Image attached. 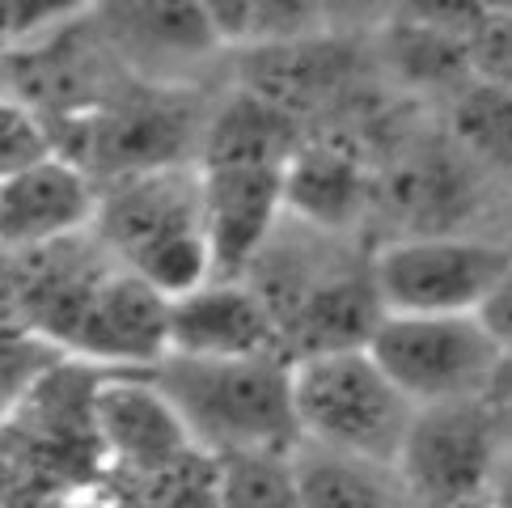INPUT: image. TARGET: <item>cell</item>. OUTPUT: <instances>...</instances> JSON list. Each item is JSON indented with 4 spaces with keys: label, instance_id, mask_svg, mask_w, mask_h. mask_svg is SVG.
Returning a JSON list of instances; mask_svg holds the SVG:
<instances>
[{
    "label": "cell",
    "instance_id": "9c48e42d",
    "mask_svg": "<svg viewBox=\"0 0 512 508\" xmlns=\"http://www.w3.org/2000/svg\"><path fill=\"white\" fill-rule=\"evenodd\" d=\"M64 360L106 373H149L170 352V297L115 267L64 339Z\"/></svg>",
    "mask_w": 512,
    "mask_h": 508
},
{
    "label": "cell",
    "instance_id": "484cf974",
    "mask_svg": "<svg viewBox=\"0 0 512 508\" xmlns=\"http://www.w3.org/2000/svg\"><path fill=\"white\" fill-rule=\"evenodd\" d=\"M483 403H487V407H508V403H512V348H504L500 360H496V369H491Z\"/></svg>",
    "mask_w": 512,
    "mask_h": 508
},
{
    "label": "cell",
    "instance_id": "7a4b0ae2",
    "mask_svg": "<svg viewBox=\"0 0 512 508\" xmlns=\"http://www.w3.org/2000/svg\"><path fill=\"white\" fill-rule=\"evenodd\" d=\"M149 381L178 415L195 453L208 462L250 449H297L292 365L263 360H187L166 356Z\"/></svg>",
    "mask_w": 512,
    "mask_h": 508
},
{
    "label": "cell",
    "instance_id": "ba28073f",
    "mask_svg": "<svg viewBox=\"0 0 512 508\" xmlns=\"http://www.w3.org/2000/svg\"><path fill=\"white\" fill-rule=\"evenodd\" d=\"M500 449V424L483 398L415 407L411 432L398 453V475L415 508L483 496Z\"/></svg>",
    "mask_w": 512,
    "mask_h": 508
},
{
    "label": "cell",
    "instance_id": "d6986e66",
    "mask_svg": "<svg viewBox=\"0 0 512 508\" xmlns=\"http://www.w3.org/2000/svg\"><path fill=\"white\" fill-rule=\"evenodd\" d=\"M453 140L474 166L512 174V89L470 81L453 102Z\"/></svg>",
    "mask_w": 512,
    "mask_h": 508
},
{
    "label": "cell",
    "instance_id": "2e32d148",
    "mask_svg": "<svg viewBox=\"0 0 512 508\" xmlns=\"http://www.w3.org/2000/svg\"><path fill=\"white\" fill-rule=\"evenodd\" d=\"M305 508H415L398 466L347 458L297 441L292 449Z\"/></svg>",
    "mask_w": 512,
    "mask_h": 508
},
{
    "label": "cell",
    "instance_id": "8fae6325",
    "mask_svg": "<svg viewBox=\"0 0 512 508\" xmlns=\"http://www.w3.org/2000/svg\"><path fill=\"white\" fill-rule=\"evenodd\" d=\"M187 360H263L280 356L284 339L267 305L242 280H208L170 301V352ZM292 365V360H288Z\"/></svg>",
    "mask_w": 512,
    "mask_h": 508
},
{
    "label": "cell",
    "instance_id": "9a60e30c",
    "mask_svg": "<svg viewBox=\"0 0 512 508\" xmlns=\"http://www.w3.org/2000/svg\"><path fill=\"white\" fill-rule=\"evenodd\" d=\"M297 153V136H292V115L280 111L276 102L259 98L254 89L233 94L212 119H204V136H199L195 166H288Z\"/></svg>",
    "mask_w": 512,
    "mask_h": 508
},
{
    "label": "cell",
    "instance_id": "ffe728a7",
    "mask_svg": "<svg viewBox=\"0 0 512 508\" xmlns=\"http://www.w3.org/2000/svg\"><path fill=\"white\" fill-rule=\"evenodd\" d=\"M60 352L47 348L43 339H34L22 326H0V424L22 407V398L39 386V381L60 365Z\"/></svg>",
    "mask_w": 512,
    "mask_h": 508
},
{
    "label": "cell",
    "instance_id": "4fadbf2b",
    "mask_svg": "<svg viewBox=\"0 0 512 508\" xmlns=\"http://www.w3.org/2000/svg\"><path fill=\"white\" fill-rule=\"evenodd\" d=\"M89 420L102 449L127 466H174L195 458L178 415L149 381V373H94ZM204 458V453H199Z\"/></svg>",
    "mask_w": 512,
    "mask_h": 508
},
{
    "label": "cell",
    "instance_id": "8992f818",
    "mask_svg": "<svg viewBox=\"0 0 512 508\" xmlns=\"http://www.w3.org/2000/svg\"><path fill=\"white\" fill-rule=\"evenodd\" d=\"M512 263V246L487 238H394L369 259L381 314L402 318H453L474 314L487 288Z\"/></svg>",
    "mask_w": 512,
    "mask_h": 508
},
{
    "label": "cell",
    "instance_id": "6da1fadb",
    "mask_svg": "<svg viewBox=\"0 0 512 508\" xmlns=\"http://www.w3.org/2000/svg\"><path fill=\"white\" fill-rule=\"evenodd\" d=\"M94 373L60 360L0 424V508H212V462L127 466L89 420Z\"/></svg>",
    "mask_w": 512,
    "mask_h": 508
},
{
    "label": "cell",
    "instance_id": "7402d4cb",
    "mask_svg": "<svg viewBox=\"0 0 512 508\" xmlns=\"http://www.w3.org/2000/svg\"><path fill=\"white\" fill-rule=\"evenodd\" d=\"M466 60H470V81L512 89V5L500 9L474 5Z\"/></svg>",
    "mask_w": 512,
    "mask_h": 508
},
{
    "label": "cell",
    "instance_id": "e0dca14e",
    "mask_svg": "<svg viewBox=\"0 0 512 508\" xmlns=\"http://www.w3.org/2000/svg\"><path fill=\"white\" fill-rule=\"evenodd\" d=\"M111 43L132 60H187L216 47V34L204 5H115L102 9Z\"/></svg>",
    "mask_w": 512,
    "mask_h": 508
},
{
    "label": "cell",
    "instance_id": "52a82bcc",
    "mask_svg": "<svg viewBox=\"0 0 512 508\" xmlns=\"http://www.w3.org/2000/svg\"><path fill=\"white\" fill-rule=\"evenodd\" d=\"M364 352L377 360V369L415 407L483 398L491 369L500 360V348L491 343V335L474 314H453V318L381 314Z\"/></svg>",
    "mask_w": 512,
    "mask_h": 508
},
{
    "label": "cell",
    "instance_id": "cb8c5ba5",
    "mask_svg": "<svg viewBox=\"0 0 512 508\" xmlns=\"http://www.w3.org/2000/svg\"><path fill=\"white\" fill-rule=\"evenodd\" d=\"M479 326L491 335V343L504 352L512 348V263L500 271V280L487 288V297L479 301V310H474Z\"/></svg>",
    "mask_w": 512,
    "mask_h": 508
},
{
    "label": "cell",
    "instance_id": "277c9868",
    "mask_svg": "<svg viewBox=\"0 0 512 508\" xmlns=\"http://www.w3.org/2000/svg\"><path fill=\"white\" fill-rule=\"evenodd\" d=\"M292 415L305 445L398 466L415 403L369 352L352 348L292 360Z\"/></svg>",
    "mask_w": 512,
    "mask_h": 508
},
{
    "label": "cell",
    "instance_id": "3957f363",
    "mask_svg": "<svg viewBox=\"0 0 512 508\" xmlns=\"http://www.w3.org/2000/svg\"><path fill=\"white\" fill-rule=\"evenodd\" d=\"M94 233L119 267L170 301L212 280L195 161L98 187Z\"/></svg>",
    "mask_w": 512,
    "mask_h": 508
},
{
    "label": "cell",
    "instance_id": "30bf717a",
    "mask_svg": "<svg viewBox=\"0 0 512 508\" xmlns=\"http://www.w3.org/2000/svg\"><path fill=\"white\" fill-rule=\"evenodd\" d=\"M204 187V242L212 280H246L284 221V166H195Z\"/></svg>",
    "mask_w": 512,
    "mask_h": 508
},
{
    "label": "cell",
    "instance_id": "603a6c76",
    "mask_svg": "<svg viewBox=\"0 0 512 508\" xmlns=\"http://www.w3.org/2000/svg\"><path fill=\"white\" fill-rule=\"evenodd\" d=\"M89 9L77 5H30V0H0V60H13L22 51L47 43L51 34L81 22Z\"/></svg>",
    "mask_w": 512,
    "mask_h": 508
},
{
    "label": "cell",
    "instance_id": "d4e9b609",
    "mask_svg": "<svg viewBox=\"0 0 512 508\" xmlns=\"http://www.w3.org/2000/svg\"><path fill=\"white\" fill-rule=\"evenodd\" d=\"M483 496L491 500V508H512V441H504V437L496 449V462H491Z\"/></svg>",
    "mask_w": 512,
    "mask_h": 508
},
{
    "label": "cell",
    "instance_id": "ac0fdd59",
    "mask_svg": "<svg viewBox=\"0 0 512 508\" xmlns=\"http://www.w3.org/2000/svg\"><path fill=\"white\" fill-rule=\"evenodd\" d=\"M212 508H305L292 449H250L216 458Z\"/></svg>",
    "mask_w": 512,
    "mask_h": 508
},
{
    "label": "cell",
    "instance_id": "44dd1931",
    "mask_svg": "<svg viewBox=\"0 0 512 508\" xmlns=\"http://www.w3.org/2000/svg\"><path fill=\"white\" fill-rule=\"evenodd\" d=\"M47 157H56V136L47 119L22 98L0 94V183L34 170Z\"/></svg>",
    "mask_w": 512,
    "mask_h": 508
},
{
    "label": "cell",
    "instance_id": "5b68a950",
    "mask_svg": "<svg viewBox=\"0 0 512 508\" xmlns=\"http://www.w3.org/2000/svg\"><path fill=\"white\" fill-rule=\"evenodd\" d=\"M56 132H77L60 157L77 161L98 187H106L132 174L191 166L204 123H199L191 98L178 94V89L127 85L111 89L106 102L85 119L51 127V136Z\"/></svg>",
    "mask_w": 512,
    "mask_h": 508
},
{
    "label": "cell",
    "instance_id": "83f0119b",
    "mask_svg": "<svg viewBox=\"0 0 512 508\" xmlns=\"http://www.w3.org/2000/svg\"><path fill=\"white\" fill-rule=\"evenodd\" d=\"M432 508H491L487 496H466V500H449V504H432Z\"/></svg>",
    "mask_w": 512,
    "mask_h": 508
},
{
    "label": "cell",
    "instance_id": "5bb4252c",
    "mask_svg": "<svg viewBox=\"0 0 512 508\" xmlns=\"http://www.w3.org/2000/svg\"><path fill=\"white\" fill-rule=\"evenodd\" d=\"M364 191L360 161L339 144H297L284 166V216L318 233L352 225L364 212Z\"/></svg>",
    "mask_w": 512,
    "mask_h": 508
},
{
    "label": "cell",
    "instance_id": "4316f807",
    "mask_svg": "<svg viewBox=\"0 0 512 508\" xmlns=\"http://www.w3.org/2000/svg\"><path fill=\"white\" fill-rule=\"evenodd\" d=\"M491 411H496V424H500V437H504V441H512V403H508V407H491Z\"/></svg>",
    "mask_w": 512,
    "mask_h": 508
},
{
    "label": "cell",
    "instance_id": "7c38bea8",
    "mask_svg": "<svg viewBox=\"0 0 512 508\" xmlns=\"http://www.w3.org/2000/svg\"><path fill=\"white\" fill-rule=\"evenodd\" d=\"M98 183L77 161L47 157L0 183V254H26L94 229Z\"/></svg>",
    "mask_w": 512,
    "mask_h": 508
}]
</instances>
